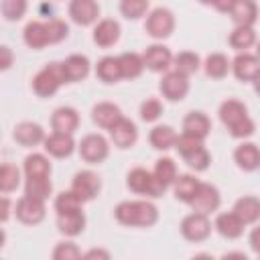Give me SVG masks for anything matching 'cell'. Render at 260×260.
Returning a JSON list of instances; mask_svg holds the SVG:
<instances>
[{"mask_svg": "<svg viewBox=\"0 0 260 260\" xmlns=\"http://www.w3.org/2000/svg\"><path fill=\"white\" fill-rule=\"evenodd\" d=\"M213 223L209 219V215L199 213V211H191L187 213L181 223H179V232L183 236V240L191 242V244H201L211 236Z\"/></svg>", "mask_w": 260, "mask_h": 260, "instance_id": "52a82bcc", "label": "cell"}, {"mask_svg": "<svg viewBox=\"0 0 260 260\" xmlns=\"http://www.w3.org/2000/svg\"><path fill=\"white\" fill-rule=\"evenodd\" d=\"M199 185H201V181H199L195 175H191V173L179 175V177H177V181H175V185H173V195H175V199H177V201H181V203L189 205V203H191V199L195 197V193H197Z\"/></svg>", "mask_w": 260, "mask_h": 260, "instance_id": "e575fe53", "label": "cell"}, {"mask_svg": "<svg viewBox=\"0 0 260 260\" xmlns=\"http://www.w3.org/2000/svg\"><path fill=\"white\" fill-rule=\"evenodd\" d=\"M252 85H254V91H256V93H258V95H260V73H258V75H256V79H254V81H252Z\"/></svg>", "mask_w": 260, "mask_h": 260, "instance_id": "11a10c76", "label": "cell"}, {"mask_svg": "<svg viewBox=\"0 0 260 260\" xmlns=\"http://www.w3.org/2000/svg\"><path fill=\"white\" fill-rule=\"evenodd\" d=\"M77 152H79V158L83 162H87V165H102L110 156V140L104 134H100V132L85 134L77 142Z\"/></svg>", "mask_w": 260, "mask_h": 260, "instance_id": "8992f818", "label": "cell"}, {"mask_svg": "<svg viewBox=\"0 0 260 260\" xmlns=\"http://www.w3.org/2000/svg\"><path fill=\"white\" fill-rule=\"evenodd\" d=\"M217 118L225 126L232 138L248 140L256 132V122L248 114V106L236 98H228L217 108Z\"/></svg>", "mask_w": 260, "mask_h": 260, "instance_id": "6da1fadb", "label": "cell"}, {"mask_svg": "<svg viewBox=\"0 0 260 260\" xmlns=\"http://www.w3.org/2000/svg\"><path fill=\"white\" fill-rule=\"evenodd\" d=\"M83 201L81 197L69 187L67 191H61L55 195L53 199V209H55V215L57 213H67V211H75V209H83Z\"/></svg>", "mask_w": 260, "mask_h": 260, "instance_id": "ab89813d", "label": "cell"}, {"mask_svg": "<svg viewBox=\"0 0 260 260\" xmlns=\"http://www.w3.org/2000/svg\"><path fill=\"white\" fill-rule=\"evenodd\" d=\"M65 83L67 81H65V73H63L61 61H51L41 71L35 73V77L30 81V87H32L37 98L45 100V98H53L61 89V85H65Z\"/></svg>", "mask_w": 260, "mask_h": 260, "instance_id": "3957f363", "label": "cell"}, {"mask_svg": "<svg viewBox=\"0 0 260 260\" xmlns=\"http://www.w3.org/2000/svg\"><path fill=\"white\" fill-rule=\"evenodd\" d=\"M120 59V67H122V77L126 81H132V79H138L142 73H144V59L140 53H134V51H126V53H120L118 55Z\"/></svg>", "mask_w": 260, "mask_h": 260, "instance_id": "d590c367", "label": "cell"}, {"mask_svg": "<svg viewBox=\"0 0 260 260\" xmlns=\"http://www.w3.org/2000/svg\"><path fill=\"white\" fill-rule=\"evenodd\" d=\"M232 73L238 81L242 83H252L256 79V75L260 73V59L254 53H238L232 59Z\"/></svg>", "mask_w": 260, "mask_h": 260, "instance_id": "ffe728a7", "label": "cell"}, {"mask_svg": "<svg viewBox=\"0 0 260 260\" xmlns=\"http://www.w3.org/2000/svg\"><path fill=\"white\" fill-rule=\"evenodd\" d=\"M22 171L16 167V165H12V162H4L2 167H0V191L4 193V195H10L12 191H16L18 187H20V183H22Z\"/></svg>", "mask_w": 260, "mask_h": 260, "instance_id": "f35d334b", "label": "cell"}, {"mask_svg": "<svg viewBox=\"0 0 260 260\" xmlns=\"http://www.w3.org/2000/svg\"><path fill=\"white\" fill-rule=\"evenodd\" d=\"M14 215L24 225H39L47 217V201L30 195H22L14 203Z\"/></svg>", "mask_w": 260, "mask_h": 260, "instance_id": "9c48e42d", "label": "cell"}, {"mask_svg": "<svg viewBox=\"0 0 260 260\" xmlns=\"http://www.w3.org/2000/svg\"><path fill=\"white\" fill-rule=\"evenodd\" d=\"M234 4H236V0H215L213 2V8L217 12H221V14H230L232 8H234Z\"/></svg>", "mask_w": 260, "mask_h": 260, "instance_id": "f5cc1de1", "label": "cell"}, {"mask_svg": "<svg viewBox=\"0 0 260 260\" xmlns=\"http://www.w3.org/2000/svg\"><path fill=\"white\" fill-rule=\"evenodd\" d=\"M177 130L171 126V124H156L150 128L148 132V142L154 150H160V152H167L171 148H175V142H177Z\"/></svg>", "mask_w": 260, "mask_h": 260, "instance_id": "83f0119b", "label": "cell"}, {"mask_svg": "<svg viewBox=\"0 0 260 260\" xmlns=\"http://www.w3.org/2000/svg\"><path fill=\"white\" fill-rule=\"evenodd\" d=\"M201 67H203V61L195 51H181L173 57V69H177L179 73H183L187 77L195 75Z\"/></svg>", "mask_w": 260, "mask_h": 260, "instance_id": "74e56055", "label": "cell"}, {"mask_svg": "<svg viewBox=\"0 0 260 260\" xmlns=\"http://www.w3.org/2000/svg\"><path fill=\"white\" fill-rule=\"evenodd\" d=\"M197 2H199V4H203V6H213V2H215V0H197Z\"/></svg>", "mask_w": 260, "mask_h": 260, "instance_id": "9f6ffc18", "label": "cell"}, {"mask_svg": "<svg viewBox=\"0 0 260 260\" xmlns=\"http://www.w3.org/2000/svg\"><path fill=\"white\" fill-rule=\"evenodd\" d=\"M12 138L18 146L22 148H35L39 144L45 142L47 134H45V128L39 124V122H32V120H24V122H18L12 130Z\"/></svg>", "mask_w": 260, "mask_h": 260, "instance_id": "9a60e30c", "label": "cell"}, {"mask_svg": "<svg viewBox=\"0 0 260 260\" xmlns=\"http://www.w3.org/2000/svg\"><path fill=\"white\" fill-rule=\"evenodd\" d=\"M260 8L256 0H236L230 18L234 20V24H244V26H254L258 20Z\"/></svg>", "mask_w": 260, "mask_h": 260, "instance_id": "1f68e13d", "label": "cell"}, {"mask_svg": "<svg viewBox=\"0 0 260 260\" xmlns=\"http://www.w3.org/2000/svg\"><path fill=\"white\" fill-rule=\"evenodd\" d=\"M189 89H191L189 77L179 73L177 69H169L167 73H162V77L158 81V91H160L162 100L173 102V104L183 102L189 95Z\"/></svg>", "mask_w": 260, "mask_h": 260, "instance_id": "ba28073f", "label": "cell"}, {"mask_svg": "<svg viewBox=\"0 0 260 260\" xmlns=\"http://www.w3.org/2000/svg\"><path fill=\"white\" fill-rule=\"evenodd\" d=\"M51 130L53 132H67V134H75V130L79 128V112L73 106H59L53 110L51 114Z\"/></svg>", "mask_w": 260, "mask_h": 260, "instance_id": "484cf974", "label": "cell"}, {"mask_svg": "<svg viewBox=\"0 0 260 260\" xmlns=\"http://www.w3.org/2000/svg\"><path fill=\"white\" fill-rule=\"evenodd\" d=\"M108 134H110V142L120 150H128L138 142V126L126 116L118 124H114L108 130Z\"/></svg>", "mask_w": 260, "mask_h": 260, "instance_id": "e0dca14e", "label": "cell"}, {"mask_svg": "<svg viewBox=\"0 0 260 260\" xmlns=\"http://www.w3.org/2000/svg\"><path fill=\"white\" fill-rule=\"evenodd\" d=\"M248 244H250V250H252L256 256H260V221L254 223V228L250 230V234H248Z\"/></svg>", "mask_w": 260, "mask_h": 260, "instance_id": "c3c4849f", "label": "cell"}, {"mask_svg": "<svg viewBox=\"0 0 260 260\" xmlns=\"http://www.w3.org/2000/svg\"><path fill=\"white\" fill-rule=\"evenodd\" d=\"M126 187L134 195H140V197H146V199H156V197H162V193H165L160 189L158 181L154 179V173L144 169V167H134V169L128 171Z\"/></svg>", "mask_w": 260, "mask_h": 260, "instance_id": "5b68a950", "label": "cell"}, {"mask_svg": "<svg viewBox=\"0 0 260 260\" xmlns=\"http://www.w3.org/2000/svg\"><path fill=\"white\" fill-rule=\"evenodd\" d=\"M2 209H0V221L2 223H6L8 219H10V215L14 213V205H12V201H10V197L8 195H4L2 193Z\"/></svg>", "mask_w": 260, "mask_h": 260, "instance_id": "f907efd6", "label": "cell"}, {"mask_svg": "<svg viewBox=\"0 0 260 260\" xmlns=\"http://www.w3.org/2000/svg\"><path fill=\"white\" fill-rule=\"evenodd\" d=\"M28 10V0H0V12L6 22H18Z\"/></svg>", "mask_w": 260, "mask_h": 260, "instance_id": "b9f144b4", "label": "cell"}, {"mask_svg": "<svg viewBox=\"0 0 260 260\" xmlns=\"http://www.w3.org/2000/svg\"><path fill=\"white\" fill-rule=\"evenodd\" d=\"M114 219L124 228H152L158 221V207L142 199H126L114 207Z\"/></svg>", "mask_w": 260, "mask_h": 260, "instance_id": "7a4b0ae2", "label": "cell"}, {"mask_svg": "<svg viewBox=\"0 0 260 260\" xmlns=\"http://www.w3.org/2000/svg\"><path fill=\"white\" fill-rule=\"evenodd\" d=\"M49 26V37H51V45H59L69 37V24L61 18H49L47 20Z\"/></svg>", "mask_w": 260, "mask_h": 260, "instance_id": "7dc6e473", "label": "cell"}, {"mask_svg": "<svg viewBox=\"0 0 260 260\" xmlns=\"http://www.w3.org/2000/svg\"><path fill=\"white\" fill-rule=\"evenodd\" d=\"M173 51L167 47V45H162L160 41H156V43H152V45H148L146 49H144V53H142V59H144V67L148 69V71H152V73H167L169 69H173Z\"/></svg>", "mask_w": 260, "mask_h": 260, "instance_id": "8fae6325", "label": "cell"}, {"mask_svg": "<svg viewBox=\"0 0 260 260\" xmlns=\"http://www.w3.org/2000/svg\"><path fill=\"white\" fill-rule=\"evenodd\" d=\"M51 156L47 152H30L22 160V173L24 177H51L53 165L49 160Z\"/></svg>", "mask_w": 260, "mask_h": 260, "instance_id": "f1b7e54d", "label": "cell"}, {"mask_svg": "<svg viewBox=\"0 0 260 260\" xmlns=\"http://www.w3.org/2000/svg\"><path fill=\"white\" fill-rule=\"evenodd\" d=\"M203 71L209 79L219 81V79L228 77V73L232 71V61L223 53H209L203 59Z\"/></svg>", "mask_w": 260, "mask_h": 260, "instance_id": "836d02e7", "label": "cell"}, {"mask_svg": "<svg viewBox=\"0 0 260 260\" xmlns=\"http://www.w3.org/2000/svg\"><path fill=\"white\" fill-rule=\"evenodd\" d=\"M234 162L244 173H256L260 171V146L250 140H242L234 148Z\"/></svg>", "mask_w": 260, "mask_h": 260, "instance_id": "ac0fdd59", "label": "cell"}, {"mask_svg": "<svg viewBox=\"0 0 260 260\" xmlns=\"http://www.w3.org/2000/svg\"><path fill=\"white\" fill-rule=\"evenodd\" d=\"M100 12L98 0H69L67 4V14L77 26H93L100 20Z\"/></svg>", "mask_w": 260, "mask_h": 260, "instance_id": "7c38bea8", "label": "cell"}, {"mask_svg": "<svg viewBox=\"0 0 260 260\" xmlns=\"http://www.w3.org/2000/svg\"><path fill=\"white\" fill-rule=\"evenodd\" d=\"M51 258L53 260H77V258H83V252L69 238V240H61V242L55 244V248L51 252Z\"/></svg>", "mask_w": 260, "mask_h": 260, "instance_id": "7bdbcfd3", "label": "cell"}, {"mask_svg": "<svg viewBox=\"0 0 260 260\" xmlns=\"http://www.w3.org/2000/svg\"><path fill=\"white\" fill-rule=\"evenodd\" d=\"M254 47H256V51H254V55H256V57H258V59H260V41H258V43H256V45H254Z\"/></svg>", "mask_w": 260, "mask_h": 260, "instance_id": "6f0895ef", "label": "cell"}, {"mask_svg": "<svg viewBox=\"0 0 260 260\" xmlns=\"http://www.w3.org/2000/svg\"><path fill=\"white\" fill-rule=\"evenodd\" d=\"M110 252L106 250V248H91V250H87V252H83V258L85 260H110Z\"/></svg>", "mask_w": 260, "mask_h": 260, "instance_id": "816d5d0a", "label": "cell"}, {"mask_svg": "<svg viewBox=\"0 0 260 260\" xmlns=\"http://www.w3.org/2000/svg\"><path fill=\"white\" fill-rule=\"evenodd\" d=\"M122 118H124L122 108L118 104H114V102H98L91 108V122L102 130H110Z\"/></svg>", "mask_w": 260, "mask_h": 260, "instance_id": "d4e9b609", "label": "cell"}, {"mask_svg": "<svg viewBox=\"0 0 260 260\" xmlns=\"http://www.w3.org/2000/svg\"><path fill=\"white\" fill-rule=\"evenodd\" d=\"M175 26H177V20H175V14L171 8L167 6H156L152 8L146 18H144V32L154 39V41H165L169 39L173 32H175Z\"/></svg>", "mask_w": 260, "mask_h": 260, "instance_id": "277c9868", "label": "cell"}, {"mask_svg": "<svg viewBox=\"0 0 260 260\" xmlns=\"http://www.w3.org/2000/svg\"><path fill=\"white\" fill-rule=\"evenodd\" d=\"M22 187H24V195H30V197H37L43 201H47L53 195L51 177H24Z\"/></svg>", "mask_w": 260, "mask_h": 260, "instance_id": "8d00e7d4", "label": "cell"}, {"mask_svg": "<svg viewBox=\"0 0 260 260\" xmlns=\"http://www.w3.org/2000/svg\"><path fill=\"white\" fill-rule=\"evenodd\" d=\"M120 37H122V26H120V22L116 18H100L93 24L91 41L100 49H110V47L118 45Z\"/></svg>", "mask_w": 260, "mask_h": 260, "instance_id": "5bb4252c", "label": "cell"}, {"mask_svg": "<svg viewBox=\"0 0 260 260\" xmlns=\"http://www.w3.org/2000/svg\"><path fill=\"white\" fill-rule=\"evenodd\" d=\"M118 10L126 20H138L150 12V0H120Z\"/></svg>", "mask_w": 260, "mask_h": 260, "instance_id": "60d3db41", "label": "cell"}, {"mask_svg": "<svg viewBox=\"0 0 260 260\" xmlns=\"http://www.w3.org/2000/svg\"><path fill=\"white\" fill-rule=\"evenodd\" d=\"M232 209L246 225H254L260 221V197L256 195H242L240 199H236Z\"/></svg>", "mask_w": 260, "mask_h": 260, "instance_id": "f546056e", "label": "cell"}, {"mask_svg": "<svg viewBox=\"0 0 260 260\" xmlns=\"http://www.w3.org/2000/svg\"><path fill=\"white\" fill-rule=\"evenodd\" d=\"M61 65H63V73H65L67 83L85 81L91 73V61H89L87 55H81V53H73V55L65 57L61 61Z\"/></svg>", "mask_w": 260, "mask_h": 260, "instance_id": "44dd1931", "label": "cell"}, {"mask_svg": "<svg viewBox=\"0 0 260 260\" xmlns=\"http://www.w3.org/2000/svg\"><path fill=\"white\" fill-rule=\"evenodd\" d=\"M256 43H258V37H256L254 26L234 24V30H232L230 37H228V45H230L234 51H238V53H244V51L252 49Z\"/></svg>", "mask_w": 260, "mask_h": 260, "instance_id": "d6a6232c", "label": "cell"}, {"mask_svg": "<svg viewBox=\"0 0 260 260\" xmlns=\"http://www.w3.org/2000/svg\"><path fill=\"white\" fill-rule=\"evenodd\" d=\"M138 114H140V120H142V122L154 124V122L162 116V102H160L158 98H146V100L140 104Z\"/></svg>", "mask_w": 260, "mask_h": 260, "instance_id": "ee69618b", "label": "cell"}, {"mask_svg": "<svg viewBox=\"0 0 260 260\" xmlns=\"http://www.w3.org/2000/svg\"><path fill=\"white\" fill-rule=\"evenodd\" d=\"M201 146H203V140L193 138V136L183 134V132L177 136V142H175V150L179 152V156H181V158L189 156L191 152H195V150H197V148H201Z\"/></svg>", "mask_w": 260, "mask_h": 260, "instance_id": "bcb514c9", "label": "cell"}, {"mask_svg": "<svg viewBox=\"0 0 260 260\" xmlns=\"http://www.w3.org/2000/svg\"><path fill=\"white\" fill-rule=\"evenodd\" d=\"M183 162H185L191 171H195V173H203V171H207L209 165H211V154H209V150H207L205 144H203L201 148H197L195 152H191L189 156H185Z\"/></svg>", "mask_w": 260, "mask_h": 260, "instance_id": "f6af8a7d", "label": "cell"}, {"mask_svg": "<svg viewBox=\"0 0 260 260\" xmlns=\"http://www.w3.org/2000/svg\"><path fill=\"white\" fill-rule=\"evenodd\" d=\"M43 148L51 158H59L61 160V158H69L77 150V142H75L73 134L51 132V134H47V138L43 142Z\"/></svg>", "mask_w": 260, "mask_h": 260, "instance_id": "2e32d148", "label": "cell"}, {"mask_svg": "<svg viewBox=\"0 0 260 260\" xmlns=\"http://www.w3.org/2000/svg\"><path fill=\"white\" fill-rule=\"evenodd\" d=\"M152 173H154V179L158 181V185H160L162 191L173 189V185H175V181H177V177H179L177 162H175V158H171V156H160V158H156Z\"/></svg>", "mask_w": 260, "mask_h": 260, "instance_id": "4dcf8cb0", "label": "cell"}, {"mask_svg": "<svg viewBox=\"0 0 260 260\" xmlns=\"http://www.w3.org/2000/svg\"><path fill=\"white\" fill-rule=\"evenodd\" d=\"M12 61H14V55H12V49L8 45H2L0 47V69L2 71H8L12 67Z\"/></svg>", "mask_w": 260, "mask_h": 260, "instance_id": "681fc988", "label": "cell"}, {"mask_svg": "<svg viewBox=\"0 0 260 260\" xmlns=\"http://www.w3.org/2000/svg\"><path fill=\"white\" fill-rule=\"evenodd\" d=\"M22 41L32 51H41V49L49 47L51 37H49L47 20H28L22 28Z\"/></svg>", "mask_w": 260, "mask_h": 260, "instance_id": "cb8c5ba5", "label": "cell"}, {"mask_svg": "<svg viewBox=\"0 0 260 260\" xmlns=\"http://www.w3.org/2000/svg\"><path fill=\"white\" fill-rule=\"evenodd\" d=\"M234 256H238V258H244V260H246V254H244V252H228V254H223V258H234Z\"/></svg>", "mask_w": 260, "mask_h": 260, "instance_id": "db71d44e", "label": "cell"}, {"mask_svg": "<svg viewBox=\"0 0 260 260\" xmlns=\"http://www.w3.org/2000/svg\"><path fill=\"white\" fill-rule=\"evenodd\" d=\"M213 230L223 238V240H240L244 236L246 223L238 217V213L232 211H219L213 219Z\"/></svg>", "mask_w": 260, "mask_h": 260, "instance_id": "d6986e66", "label": "cell"}, {"mask_svg": "<svg viewBox=\"0 0 260 260\" xmlns=\"http://www.w3.org/2000/svg\"><path fill=\"white\" fill-rule=\"evenodd\" d=\"M95 77L106 83V85H112V83H118L122 81V67H120V59L118 55H106L102 57L98 63H95Z\"/></svg>", "mask_w": 260, "mask_h": 260, "instance_id": "4316f807", "label": "cell"}, {"mask_svg": "<svg viewBox=\"0 0 260 260\" xmlns=\"http://www.w3.org/2000/svg\"><path fill=\"white\" fill-rule=\"evenodd\" d=\"M55 225H57L59 234H63L65 238H77V236H81L85 232L87 217H85L83 209H75V211H67V213H57Z\"/></svg>", "mask_w": 260, "mask_h": 260, "instance_id": "603a6c76", "label": "cell"}, {"mask_svg": "<svg viewBox=\"0 0 260 260\" xmlns=\"http://www.w3.org/2000/svg\"><path fill=\"white\" fill-rule=\"evenodd\" d=\"M71 189L81 197L83 203H89L102 193V177L91 169H81L71 179Z\"/></svg>", "mask_w": 260, "mask_h": 260, "instance_id": "30bf717a", "label": "cell"}, {"mask_svg": "<svg viewBox=\"0 0 260 260\" xmlns=\"http://www.w3.org/2000/svg\"><path fill=\"white\" fill-rule=\"evenodd\" d=\"M219 205H221V193H219V189L215 185L203 183V181H201L195 197L189 203L191 211H199V213H205V215L215 213L219 209Z\"/></svg>", "mask_w": 260, "mask_h": 260, "instance_id": "4fadbf2b", "label": "cell"}, {"mask_svg": "<svg viewBox=\"0 0 260 260\" xmlns=\"http://www.w3.org/2000/svg\"><path fill=\"white\" fill-rule=\"evenodd\" d=\"M181 130L183 134H189L193 138H199L205 142V138L211 134V120L205 112L201 110H191L185 114L183 122H181Z\"/></svg>", "mask_w": 260, "mask_h": 260, "instance_id": "7402d4cb", "label": "cell"}]
</instances>
